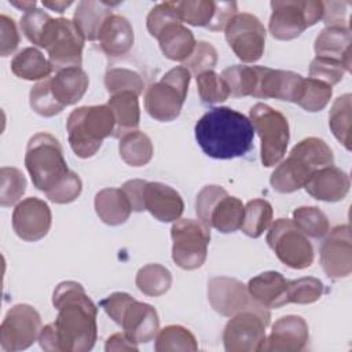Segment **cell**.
I'll return each instance as SVG.
<instances>
[{"mask_svg":"<svg viewBox=\"0 0 352 352\" xmlns=\"http://www.w3.org/2000/svg\"><path fill=\"white\" fill-rule=\"evenodd\" d=\"M351 29L344 26H326L315 38L316 56L330 58L341 62L351 72Z\"/></svg>","mask_w":352,"mask_h":352,"instance_id":"26","label":"cell"},{"mask_svg":"<svg viewBox=\"0 0 352 352\" xmlns=\"http://www.w3.org/2000/svg\"><path fill=\"white\" fill-rule=\"evenodd\" d=\"M349 176L334 165L314 172L304 186L305 191L311 197L324 202H337L344 199L349 192Z\"/></svg>","mask_w":352,"mask_h":352,"instance_id":"23","label":"cell"},{"mask_svg":"<svg viewBox=\"0 0 352 352\" xmlns=\"http://www.w3.org/2000/svg\"><path fill=\"white\" fill-rule=\"evenodd\" d=\"M208 300L216 312L228 318L260 305L252 298L246 285L228 276H214L209 279Z\"/></svg>","mask_w":352,"mask_h":352,"instance_id":"17","label":"cell"},{"mask_svg":"<svg viewBox=\"0 0 352 352\" xmlns=\"http://www.w3.org/2000/svg\"><path fill=\"white\" fill-rule=\"evenodd\" d=\"M102 51L117 58L128 54L135 43V33L129 21L118 14H111L102 25L98 36Z\"/></svg>","mask_w":352,"mask_h":352,"instance_id":"24","label":"cell"},{"mask_svg":"<svg viewBox=\"0 0 352 352\" xmlns=\"http://www.w3.org/2000/svg\"><path fill=\"white\" fill-rule=\"evenodd\" d=\"M348 6L346 1H323V22L326 26H348Z\"/></svg>","mask_w":352,"mask_h":352,"instance_id":"53","label":"cell"},{"mask_svg":"<svg viewBox=\"0 0 352 352\" xmlns=\"http://www.w3.org/2000/svg\"><path fill=\"white\" fill-rule=\"evenodd\" d=\"M55 322L41 327L38 344L48 352H87L98 337V308L74 280L60 282L52 294Z\"/></svg>","mask_w":352,"mask_h":352,"instance_id":"1","label":"cell"},{"mask_svg":"<svg viewBox=\"0 0 352 352\" xmlns=\"http://www.w3.org/2000/svg\"><path fill=\"white\" fill-rule=\"evenodd\" d=\"M154 349L157 352H195L198 351V344L194 334L188 329L180 324H169L158 330L155 336Z\"/></svg>","mask_w":352,"mask_h":352,"instance_id":"37","label":"cell"},{"mask_svg":"<svg viewBox=\"0 0 352 352\" xmlns=\"http://www.w3.org/2000/svg\"><path fill=\"white\" fill-rule=\"evenodd\" d=\"M120 157L129 166H144L147 165L154 154L151 139L140 131L126 133L120 139L118 144Z\"/></svg>","mask_w":352,"mask_h":352,"instance_id":"33","label":"cell"},{"mask_svg":"<svg viewBox=\"0 0 352 352\" xmlns=\"http://www.w3.org/2000/svg\"><path fill=\"white\" fill-rule=\"evenodd\" d=\"M104 87L110 95L125 91L140 95L144 89V82L140 74L135 70L126 67H111L104 74Z\"/></svg>","mask_w":352,"mask_h":352,"instance_id":"41","label":"cell"},{"mask_svg":"<svg viewBox=\"0 0 352 352\" xmlns=\"http://www.w3.org/2000/svg\"><path fill=\"white\" fill-rule=\"evenodd\" d=\"M271 8L270 33L274 38L283 41L297 38L323 16V1L320 0H274Z\"/></svg>","mask_w":352,"mask_h":352,"instance_id":"10","label":"cell"},{"mask_svg":"<svg viewBox=\"0 0 352 352\" xmlns=\"http://www.w3.org/2000/svg\"><path fill=\"white\" fill-rule=\"evenodd\" d=\"M52 70L51 62L36 47L23 48L11 60V72L22 80L41 81L48 78Z\"/></svg>","mask_w":352,"mask_h":352,"instance_id":"32","label":"cell"},{"mask_svg":"<svg viewBox=\"0 0 352 352\" xmlns=\"http://www.w3.org/2000/svg\"><path fill=\"white\" fill-rule=\"evenodd\" d=\"M51 223V209L48 204L40 198H25L14 208L12 228L15 234L26 242L43 239L48 234Z\"/></svg>","mask_w":352,"mask_h":352,"instance_id":"18","label":"cell"},{"mask_svg":"<svg viewBox=\"0 0 352 352\" xmlns=\"http://www.w3.org/2000/svg\"><path fill=\"white\" fill-rule=\"evenodd\" d=\"M293 221L307 236L315 239L323 238L330 230L327 216L316 206H300L294 209Z\"/></svg>","mask_w":352,"mask_h":352,"instance_id":"39","label":"cell"},{"mask_svg":"<svg viewBox=\"0 0 352 352\" xmlns=\"http://www.w3.org/2000/svg\"><path fill=\"white\" fill-rule=\"evenodd\" d=\"M146 180L140 179H133L128 180L122 184V191L126 194L132 210L133 212H143V188H144Z\"/></svg>","mask_w":352,"mask_h":352,"instance_id":"55","label":"cell"},{"mask_svg":"<svg viewBox=\"0 0 352 352\" xmlns=\"http://www.w3.org/2000/svg\"><path fill=\"white\" fill-rule=\"evenodd\" d=\"M236 11H238V8H236L235 1H216L214 15L206 29L213 30V32L224 30L226 26L228 25V22L238 14Z\"/></svg>","mask_w":352,"mask_h":352,"instance_id":"54","label":"cell"},{"mask_svg":"<svg viewBox=\"0 0 352 352\" xmlns=\"http://www.w3.org/2000/svg\"><path fill=\"white\" fill-rule=\"evenodd\" d=\"M249 120L261 142V162L265 168L278 165L286 154L290 131L287 118L265 103H256Z\"/></svg>","mask_w":352,"mask_h":352,"instance_id":"9","label":"cell"},{"mask_svg":"<svg viewBox=\"0 0 352 352\" xmlns=\"http://www.w3.org/2000/svg\"><path fill=\"white\" fill-rule=\"evenodd\" d=\"M94 205L99 219L109 226L124 224L132 212L131 202L122 188L107 187L100 190L95 195Z\"/></svg>","mask_w":352,"mask_h":352,"instance_id":"31","label":"cell"},{"mask_svg":"<svg viewBox=\"0 0 352 352\" xmlns=\"http://www.w3.org/2000/svg\"><path fill=\"white\" fill-rule=\"evenodd\" d=\"M50 84L55 99L65 109L81 100L88 89L89 78L81 67H67L50 77Z\"/></svg>","mask_w":352,"mask_h":352,"instance_id":"27","label":"cell"},{"mask_svg":"<svg viewBox=\"0 0 352 352\" xmlns=\"http://www.w3.org/2000/svg\"><path fill=\"white\" fill-rule=\"evenodd\" d=\"M0 32H1L0 33V38H1L0 54H1V56H8L18 48L19 41H21L15 21L8 15L1 14L0 15Z\"/></svg>","mask_w":352,"mask_h":352,"instance_id":"52","label":"cell"},{"mask_svg":"<svg viewBox=\"0 0 352 352\" xmlns=\"http://www.w3.org/2000/svg\"><path fill=\"white\" fill-rule=\"evenodd\" d=\"M197 89L201 100L206 104L221 103L228 99L230 89L221 74H217L213 70L204 72L195 76Z\"/></svg>","mask_w":352,"mask_h":352,"instance_id":"44","label":"cell"},{"mask_svg":"<svg viewBox=\"0 0 352 352\" xmlns=\"http://www.w3.org/2000/svg\"><path fill=\"white\" fill-rule=\"evenodd\" d=\"M324 292L322 280L314 276H304L287 280V300L294 304H312L318 301Z\"/></svg>","mask_w":352,"mask_h":352,"instance_id":"46","label":"cell"},{"mask_svg":"<svg viewBox=\"0 0 352 352\" xmlns=\"http://www.w3.org/2000/svg\"><path fill=\"white\" fill-rule=\"evenodd\" d=\"M184 67L198 76L204 72L213 70L217 65V51L216 48L208 41H198L194 47L191 55L183 62Z\"/></svg>","mask_w":352,"mask_h":352,"instance_id":"47","label":"cell"},{"mask_svg":"<svg viewBox=\"0 0 352 352\" xmlns=\"http://www.w3.org/2000/svg\"><path fill=\"white\" fill-rule=\"evenodd\" d=\"M334 164L330 146L319 138L309 136L300 140L271 173L270 183L280 194L302 188L314 172Z\"/></svg>","mask_w":352,"mask_h":352,"instance_id":"3","label":"cell"},{"mask_svg":"<svg viewBox=\"0 0 352 352\" xmlns=\"http://www.w3.org/2000/svg\"><path fill=\"white\" fill-rule=\"evenodd\" d=\"M114 116V133L113 138L121 139L126 133L138 131L140 121V107H139V95L135 92H118L110 95L106 103Z\"/></svg>","mask_w":352,"mask_h":352,"instance_id":"29","label":"cell"},{"mask_svg":"<svg viewBox=\"0 0 352 352\" xmlns=\"http://www.w3.org/2000/svg\"><path fill=\"white\" fill-rule=\"evenodd\" d=\"M216 1L212 0H183L176 1L177 14L182 22L191 26L208 28L214 15Z\"/></svg>","mask_w":352,"mask_h":352,"instance_id":"43","label":"cell"},{"mask_svg":"<svg viewBox=\"0 0 352 352\" xmlns=\"http://www.w3.org/2000/svg\"><path fill=\"white\" fill-rule=\"evenodd\" d=\"M351 94H344L338 96L329 113V126L334 138L346 148L351 150Z\"/></svg>","mask_w":352,"mask_h":352,"instance_id":"38","label":"cell"},{"mask_svg":"<svg viewBox=\"0 0 352 352\" xmlns=\"http://www.w3.org/2000/svg\"><path fill=\"white\" fill-rule=\"evenodd\" d=\"M41 331L40 314L28 304H16L8 309L0 326V346L6 352L29 348Z\"/></svg>","mask_w":352,"mask_h":352,"instance_id":"15","label":"cell"},{"mask_svg":"<svg viewBox=\"0 0 352 352\" xmlns=\"http://www.w3.org/2000/svg\"><path fill=\"white\" fill-rule=\"evenodd\" d=\"M12 6H15V7H18L19 10H22V11H25V12H28V11H32V10H34L36 8V1L33 0V1H10Z\"/></svg>","mask_w":352,"mask_h":352,"instance_id":"58","label":"cell"},{"mask_svg":"<svg viewBox=\"0 0 352 352\" xmlns=\"http://www.w3.org/2000/svg\"><path fill=\"white\" fill-rule=\"evenodd\" d=\"M172 260L183 270H197L204 265L210 242V227L201 220L179 219L170 228Z\"/></svg>","mask_w":352,"mask_h":352,"instance_id":"11","label":"cell"},{"mask_svg":"<svg viewBox=\"0 0 352 352\" xmlns=\"http://www.w3.org/2000/svg\"><path fill=\"white\" fill-rule=\"evenodd\" d=\"M143 210L162 223H173L184 210L182 195L168 184L146 182L143 188Z\"/></svg>","mask_w":352,"mask_h":352,"instance_id":"22","label":"cell"},{"mask_svg":"<svg viewBox=\"0 0 352 352\" xmlns=\"http://www.w3.org/2000/svg\"><path fill=\"white\" fill-rule=\"evenodd\" d=\"M190 80L191 73L184 66H175L151 84L144 92V109L148 116L161 122L176 120L184 104Z\"/></svg>","mask_w":352,"mask_h":352,"instance_id":"6","label":"cell"},{"mask_svg":"<svg viewBox=\"0 0 352 352\" xmlns=\"http://www.w3.org/2000/svg\"><path fill=\"white\" fill-rule=\"evenodd\" d=\"M104 349L107 352L111 351H138V344L132 342L125 334L122 333H114L106 340Z\"/></svg>","mask_w":352,"mask_h":352,"instance_id":"56","label":"cell"},{"mask_svg":"<svg viewBox=\"0 0 352 352\" xmlns=\"http://www.w3.org/2000/svg\"><path fill=\"white\" fill-rule=\"evenodd\" d=\"M268 308L257 305L245 309L227 322L223 331V344L227 352H257L265 340L270 324Z\"/></svg>","mask_w":352,"mask_h":352,"instance_id":"13","label":"cell"},{"mask_svg":"<svg viewBox=\"0 0 352 352\" xmlns=\"http://www.w3.org/2000/svg\"><path fill=\"white\" fill-rule=\"evenodd\" d=\"M320 246V265L331 279L346 278L352 272V236L349 224L334 227Z\"/></svg>","mask_w":352,"mask_h":352,"instance_id":"16","label":"cell"},{"mask_svg":"<svg viewBox=\"0 0 352 352\" xmlns=\"http://www.w3.org/2000/svg\"><path fill=\"white\" fill-rule=\"evenodd\" d=\"M195 139L202 151L216 160L245 155L253 146L252 121L231 107H213L195 124Z\"/></svg>","mask_w":352,"mask_h":352,"instance_id":"2","label":"cell"},{"mask_svg":"<svg viewBox=\"0 0 352 352\" xmlns=\"http://www.w3.org/2000/svg\"><path fill=\"white\" fill-rule=\"evenodd\" d=\"M248 292L254 301L271 309L289 304L287 280L280 272L265 271L249 280Z\"/></svg>","mask_w":352,"mask_h":352,"instance_id":"25","label":"cell"},{"mask_svg":"<svg viewBox=\"0 0 352 352\" xmlns=\"http://www.w3.org/2000/svg\"><path fill=\"white\" fill-rule=\"evenodd\" d=\"M309 340L307 322L297 315L279 318L274 324L270 336L260 348L263 352H300L305 349Z\"/></svg>","mask_w":352,"mask_h":352,"instance_id":"20","label":"cell"},{"mask_svg":"<svg viewBox=\"0 0 352 352\" xmlns=\"http://www.w3.org/2000/svg\"><path fill=\"white\" fill-rule=\"evenodd\" d=\"M117 4L118 3L95 0H82L77 4L73 14V22L85 40H98L102 25L113 14V7Z\"/></svg>","mask_w":352,"mask_h":352,"instance_id":"28","label":"cell"},{"mask_svg":"<svg viewBox=\"0 0 352 352\" xmlns=\"http://www.w3.org/2000/svg\"><path fill=\"white\" fill-rule=\"evenodd\" d=\"M114 128V116L107 104L81 106L69 114L66 122L70 147L80 158L95 155L103 139L113 136Z\"/></svg>","mask_w":352,"mask_h":352,"instance_id":"4","label":"cell"},{"mask_svg":"<svg viewBox=\"0 0 352 352\" xmlns=\"http://www.w3.org/2000/svg\"><path fill=\"white\" fill-rule=\"evenodd\" d=\"M165 58L176 62H184L197 44L195 37L190 29L182 22L166 25L155 37Z\"/></svg>","mask_w":352,"mask_h":352,"instance_id":"30","label":"cell"},{"mask_svg":"<svg viewBox=\"0 0 352 352\" xmlns=\"http://www.w3.org/2000/svg\"><path fill=\"white\" fill-rule=\"evenodd\" d=\"M331 95L333 88L329 84L308 77L304 78L301 96L297 104L309 113L320 111L327 106V103L331 99Z\"/></svg>","mask_w":352,"mask_h":352,"instance_id":"40","label":"cell"},{"mask_svg":"<svg viewBox=\"0 0 352 352\" xmlns=\"http://www.w3.org/2000/svg\"><path fill=\"white\" fill-rule=\"evenodd\" d=\"M82 191V182L80 176L69 170L50 191L45 192L47 198L54 204H70L80 197Z\"/></svg>","mask_w":352,"mask_h":352,"instance_id":"48","label":"cell"},{"mask_svg":"<svg viewBox=\"0 0 352 352\" xmlns=\"http://www.w3.org/2000/svg\"><path fill=\"white\" fill-rule=\"evenodd\" d=\"M116 323L122 327L124 334L135 344H144L154 340L160 330V319L155 308L133 297L124 307Z\"/></svg>","mask_w":352,"mask_h":352,"instance_id":"19","label":"cell"},{"mask_svg":"<svg viewBox=\"0 0 352 352\" xmlns=\"http://www.w3.org/2000/svg\"><path fill=\"white\" fill-rule=\"evenodd\" d=\"M26 191V177L14 166L0 169V205L12 206L19 202Z\"/></svg>","mask_w":352,"mask_h":352,"instance_id":"42","label":"cell"},{"mask_svg":"<svg viewBox=\"0 0 352 352\" xmlns=\"http://www.w3.org/2000/svg\"><path fill=\"white\" fill-rule=\"evenodd\" d=\"M182 22L177 14L176 1H164L154 6L146 19V26L148 33L153 37H157L158 33L169 23ZM183 23V22H182Z\"/></svg>","mask_w":352,"mask_h":352,"instance_id":"50","label":"cell"},{"mask_svg":"<svg viewBox=\"0 0 352 352\" xmlns=\"http://www.w3.org/2000/svg\"><path fill=\"white\" fill-rule=\"evenodd\" d=\"M221 77L227 82L231 96H253L258 81V66L232 65L223 70Z\"/></svg>","mask_w":352,"mask_h":352,"instance_id":"35","label":"cell"},{"mask_svg":"<svg viewBox=\"0 0 352 352\" xmlns=\"http://www.w3.org/2000/svg\"><path fill=\"white\" fill-rule=\"evenodd\" d=\"M73 4V1H63V0H56V1H47V0H43V6L52 10V11H56L59 14L65 12V10L67 7H70Z\"/></svg>","mask_w":352,"mask_h":352,"instance_id":"57","label":"cell"},{"mask_svg":"<svg viewBox=\"0 0 352 352\" xmlns=\"http://www.w3.org/2000/svg\"><path fill=\"white\" fill-rule=\"evenodd\" d=\"M195 212L198 219L208 227H213L223 234L241 228L245 205L236 197L216 184L205 186L197 195Z\"/></svg>","mask_w":352,"mask_h":352,"instance_id":"8","label":"cell"},{"mask_svg":"<svg viewBox=\"0 0 352 352\" xmlns=\"http://www.w3.org/2000/svg\"><path fill=\"white\" fill-rule=\"evenodd\" d=\"M304 77L290 70H275L258 66V81L253 98H272L297 103L302 91Z\"/></svg>","mask_w":352,"mask_h":352,"instance_id":"21","label":"cell"},{"mask_svg":"<svg viewBox=\"0 0 352 352\" xmlns=\"http://www.w3.org/2000/svg\"><path fill=\"white\" fill-rule=\"evenodd\" d=\"M50 19H51L50 14H47L45 11H43L40 8H34L22 15L19 26H21L22 33L26 36V38L32 44L38 45L43 30Z\"/></svg>","mask_w":352,"mask_h":352,"instance_id":"51","label":"cell"},{"mask_svg":"<svg viewBox=\"0 0 352 352\" xmlns=\"http://www.w3.org/2000/svg\"><path fill=\"white\" fill-rule=\"evenodd\" d=\"M29 103L33 111L43 117H54L63 110L52 94L50 77L38 81L32 87L29 94Z\"/></svg>","mask_w":352,"mask_h":352,"instance_id":"45","label":"cell"},{"mask_svg":"<svg viewBox=\"0 0 352 352\" xmlns=\"http://www.w3.org/2000/svg\"><path fill=\"white\" fill-rule=\"evenodd\" d=\"M85 38L67 18H52L47 22L38 45L48 54V60L55 70L80 67Z\"/></svg>","mask_w":352,"mask_h":352,"instance_id":"7","label":"cell"},{"mask_svg":"<svg viewBox=\"0 0 352 352\" xmlns=\"http://www.w3.org/2000/svg\"><path fill=\"white\" fill-rule=\"evenodd\" d=\"M267 243L275 256L293 270H304L314 263V246L290 219H276L267 232Z\"/></svg>","mask_w":352,"mask_h":352,"instance_id":"12","label":"cell"},{"mask_svg":"<svg viewBox=\"0 0 352 352\" xmlns=\"http://www.w3.org/2000/svg\"><path fill=\"white\" fill-rule=\"evenodd\" d=\"M345 72L346 70L341 62L323 56H315L309 66V77L323 81L330 87L338 84Z\"/></svg>","mask_w":352,"mask_h":352,"instance_id":"49","label":"cell"},{"mask_svg":"<svg viewBox=\"0 0 352 352\" xmlns=\"http://www.w3.org/2000/svg\"><path fill=\"white\" fill-rule=\"evenodd\" d=\"M138 289L150 297H158L165 294L172 285L170 271L157 263L143 265L135 278Z\"/></svg>","mask_w":352,"mask_h":352,"instance_id":"34","label":"cell"},{"mask_svg":"<svg viewBox=\"0 0 352 352\" xmlns=\"http://www.w3.org/2000/svg\"><path fill=\"white\" fill-rule=\"evenodd\" d=\"M226 40L243 63L257 62L265 48L267 32L261 21L249 12H238L224 29Z\"/></svg>","mask_w":352,"mask_h":352,"instance_id":"14","label":"cell"},{"mask_svg":"<svg viewBox=\"0 0 352 352\" xmlns=\"http://www.w3.org/2000/svg\"><path fill=\"white\" fill-rule=\"evenodd\" d=\"M274 210L268 201L256 198L245 205L243 221L241 230L250 238H258L267 231L272 223Z\"/></svg>","mask_w":352,"mask_h":352,"instance_id":"36","label":"cell"},{"mask_svg":"<svg viewBox=\"0 0 352 352\" xmlns=\"http://www.w3.org/2000/svg\"><path fill=\"white\" fill-rule=\"evenodd\" d=\"M25 166L33 186L44 194L70 170L59 140L48 132L33 135L26 146Z\"/></svg>","mask_w":352,"mask_h":352,"instance_id":"5","label":"cell"}]
</instances>
